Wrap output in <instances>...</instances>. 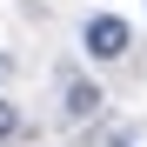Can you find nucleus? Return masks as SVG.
I'll list each match as a JSON object with an SVG mask.
<instances>
[{
  "label": "nucleus",
  "instance_id": "1",
  "mask_svg": "<svg viewBox=\"0 0 147 147\" xmlns=\"http://www.w3.org/2000/svg\"><path fill=\"white\" fill-rule=\"evenodd\" d=\"M80 40H87V54H94V60H120V54L134 47V27H127L120 13H94L87 27H80Z\"/></svg>",
  "mask_w": 147,
  "mask_h": 147
},
{
  "label": "nucleus",
  "instance_id": "2",
  "mask_svg": "<svg viewBox=\"0 0 147 147\" xmlns=\"http://www.w3.org/2000/svg\"><path fill=\"white\" fill-rule=\"evenodd\" d=\"M107 94L94 87V80H67V120H87V114H100Z\"/></svg>",
  "mask_w": 147,
  "mask_h": 147
},
{
  "label": "nucleus",
  "instance_id": "3",
  "mask_svg": "<svg viewBox=\"0 0 147 147\" xmlns=\"http://www.w3.org/2000/svg\"><path fill=\"white\" fill-rule=\"evenodd\" d=\"M27 134V120H20V107L13 100H0V140H20Z\"/></svg>",
  "mask_w": 147,
  "mask_h": 147
}]
</instances>
